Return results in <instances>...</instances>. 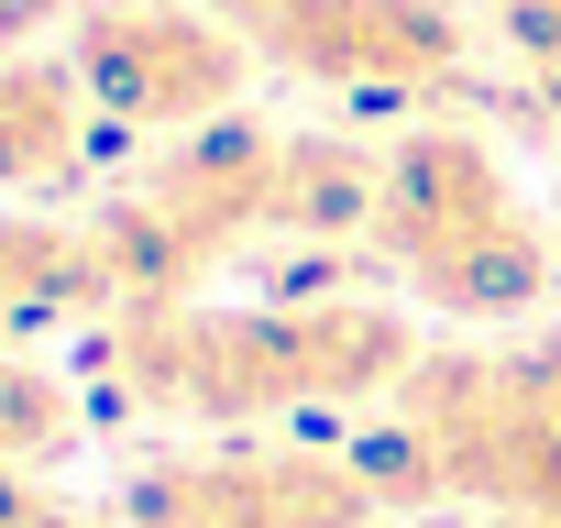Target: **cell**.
<instances>
[{"instance_id":"obj_13","label":"cell","mask_w":561,"mask_h":528,"mask_svg":"<svg viewBox=\"0 0 561 528\" xmlns=\"http://www.w3.org/2000/svg\"><path fill=\"white\" fill-rule=\"evenodd\" d=\"M495 528H561V506H528V517H495Z\"/></svg>"},{"instance_id":"obj_14","label":"cell","mask_w":561,"mask_h":528,"mask_svg":"<svg viewBox=\"0 0 561 528\" xmlns=\"http://www.w3.org/2000/svg\"><path fill=\"white\" fill-rule=\"evenodd\" d=\"M34 528H100V517H78V506H45V517H34Z\"/></svg>"},{"instance_id":"obj_8","label":"cell","mask_w":561,"mask_h":528,"mask_svg":"<svg viewBox=\"0 0 561 528\" xmlns=\"http://www.w3.org/2000/svg\"><path fill=\"white\" fill-rule=\"evenodd\" d=\"M67 320H111V264L89 220H0V342H45Z\"/></svg>"},{"instance_id":"obj_7","label":"cell","mask_w":561,"mask_h":528,"mask_svg":"<svg viewBox=\"0 0 561 528\" xmlns=\"http://www.w3.org/2000/svg\"><path fill=\"white\" fill-rule=\"evenodd\" d=\"M100 111L78 89L67 56H23V45H0V198H56L89 176L100 154Z\"/></svg>"},{"instance_id":"obj_4","label":"cell","mask_w":561,"mask_h":528,"mask_svg":"<svg viewBox=\"0 0 561 528\" xmlns=\"http://www.w3.org/2000/svg\"><path fill=\"white\" fill-rule=\"evenodd\" d=\"M209 12H231L253 67H287L364 111L430 122L440 100L473 89V23L451 0H209Z\"/></svg>"},{"instance_id":"obj_1","label":"cell","mask_w":561,"mask_h":528,"mask_svg":"<svg viewBox=\"0 0 561 528\" xmlns=\"http://www.w3.org/2000/svg\"><path fill=\"white\" fill-rule=\"evenodd\" d=\"M419 375V331L375 298H144L100 320V386L144 418L264 429L287 408H386Z\"/></svg>"},{"instance_id":"obj_5","label":"cell","mask_w":561,"mask_h":528,"mask_svg":"<svg viewBox=\"0 0 561 528\" xmlns=\"http://www.w3.org/2000/svg\"><path fill=\"white\" fill-rule=\"evenodd\" d=\"M67 67H78V89L111 133L176 144V133H198L242 100L253 45L231 34V12H198V0H78Z\"/></svg>"},{"instance_id":"obj_11","label":"cell","mask_w":561,"mask_h":528,"mask_svg":"<svg viewBox=\"0 0 561 528\" xmlns=\"http://www.w3.org/2000/svg\"><path fill=\"white\" fill-rule=\"evenodd\" d=\"M517 364H528V386H539V408L561 418V331H550V342H517Z\"/></svg>"},{"instance_id":"obj_12","label":"cell","mask_w":561,"mask_h":528,"mask_svg":"<svg viewBox=\"0 0 561 528\" xmlns=\"http://www.w3.org/2000/svg\"><path fill=\"white\" fill-rule=\"evenodd\" d=\"M45 506H56V495H45L34 473H0V528H34Z\"/></svg>"},{"instance_id":"obj_2","label":"cell","mask_w":561,"mask_h":528,"mask_svg":"<svg viewBox=\"0 0 561 528\" xmlns=\"http://www.w3.org/2000/svg\"><path fill=\"white\" fill-rule=\"evenodd\" d=\"M364 253L430 320H473V331H506L550 298V231L473 122H408L386 144Z\"/></svg>"},{"instance_id":"obj_10","label":"cell","mask_w":561,"mask_h":528,"mask_svg":"<svg viewBox=\"0 0 561 528\" xmlns=\"http://www.w3.org/2000/svg\"><path fill=\"white\" fill-rule=\"evenodd\" d=\"M78 440V397L34 342H0V473H34L45 451Z\"/></svg>"},{"instance_id":"obj_3","label":"cell","mask_w":561,"mask_h":528,"mask_svg":"<svg viewBox=\"0 0 561 528\" xmlns=\"http://www.w3.org/2000/svg\"><path fill=\"white\" fill-rule=\"evenodd\" d=\"M275 154H287V133L220 111V122L176 133L133 187H111L89 209V242L111 264V309L198 298L242 242H275Z\"/></svg>"},{"instance_id":"obj_9","label":"cell","mask_w":561,"mask_h":528,"mask_svg":"<svg viewBox=\"0 0 561 528\" xmlns=\"http://www.w3.org/2000/svg\"><path fill=\"white\" fill-rule=\"evenodd\" d=\"M375 176H386V144L287 133V154H275V242H364Z\"/></svg>"},{"instance_id":"obj_6","label":"cell","mask_w":561,"mask_h":528,"mask_svg":"<svg viewBox=\"0 0 561 528\" xmlns=\"http://www.w3.org/2000/svg\"><path fill=\"white\" fill-rule=\"evenodd\" d=\"M375 484L342 451H287V440H209L165 451L122 484V528H375Z\"/></svg>"}]
</instances>
